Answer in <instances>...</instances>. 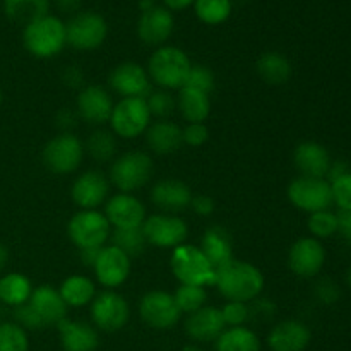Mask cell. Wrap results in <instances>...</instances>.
<instances>
[{"label": "cell", "instance_id": "cell-36", "mask_svg": "<svg viewBox=\"0 0 351 351\" xmlns=\"http://www.w3.org/2000/svg\"><path fill=\"white\" fill-rule=\"evenodd\" d=\"M86 149L93 160H96L98 163H106V161L112 160L117 151L115 136L108 130H96L89 136Z\"/></svg>", "mask_w": 351, "mask_h": 351}, {"label": "cell", "instance_id": "cell-13", "mask_svg": "<svg viewBox=\"0 0 351 351\" xmlns=\"http://www.w3.org/2000/svg\"><path fill=\"white\" fill-rule=\"evenodd\" d=\"M129 305L125 298L113 291H103L93 300L91 319L95 326L101 331H120L129 321Z\"/></svg>", "mask_w": 351, "mask_h": 351}, {"label": "cell", "instance_id": "cell-29", "mask_svg": "<svg viewBox=\"0 0 351 351\" xmlns=\"http://www.w3.org/2000/svg\"><path fill=\"white\" fill-rule=\"evenodd\" d=\"M177 106L189 123H202L211 112L209 95L192 88H182L178 95Z\"/></svg>", "mask_w": 351, "mask_h": 351}, {"label": "cell", "instance_id": "cell-30", "mask_svg": "<svg viewBox=\"0 0 351 351\" xmlns=\"http://www.w3.org/2000/svg\"><path fill=\"white\" fill-rule=\"evenodd\" d=\"M256 67L261 79L271 86L285 84L291 75L290 60L278 51H266L261 55Z\"/></svg>", "mask_w": 351, "mask_h": 351}, {"label": "cell", "instance_id": "cell-57", "mask_svg": "<svg viewBox=\"0 0 351 351\" xmlns=\"http://www.w3.org/2000/svg\"><path fill=\"white\" fill-rule=\"evenodd\" d=\"M154 2H156V0H139V5H141V9L146 10V9H149V7L156 5Z\"/></svg>", "mask_w": 351, "mask_h": 351}, {"label": "cell", "instance_id": "cell-24", "mask_svg": "<svg viewBox=\"0 0 351 351\" xmlns=\"http://www.w3.org/2000/svg\"><path fill=\"white\" fill-rule=\"evenodd\" d=\"M293 161L295 167L302 171V177L312 178H326L332 163L328 149L314 141L298 144L293 153Z\"/></svg>", "mask_w": 351, "mask_h": 351}, {"label": "cell", "instance_id": "cell-27", "mask_svg": "<svg viewBox=\"0 0 351 351\" xmlns=\"http://www.w3.org/2000/svg\"><path fill=\"white\" fill-rule=\"evenodd\" d=\"M146 143L156 154L167 156V154L177 153L184 144L182 129L170 120H160L147 127Z\"/></svg>", "mask_w": 351, "mask_h": 351}, {"label": "cell", "instance_id": "cell-22", "mask_svg": "<svg viewBox=\"0 0 351 351\" xmlns=\"http://www.w3.org/2000/svg\"><path fill=\"white\" fill-rule=\"evenodd\" d=\"M311 339L312 332L304 322L283 321L271 329L267 345L273 351H305Z\"/></svg>", "mask_w": 351, "mask_h": 351}, {"label": "cell", "instance_id": "cell-59", "mask_svg": "<svg viewBox=\"0 0 351 351\" xmlns=\"http://www.w3.org/2000/svg\"><path fill=\"white\" fill-rule=\"evenodd\" d=\"M346 283H348V287L351 288V267L348 269V273H346Z\"/></svg>", "mask_w": 351, "mask_h": 351}, {"label": "cell", "instance_id": "cell-49", "mask_svg": "<svg viewBox=\"0 0 351 351\" xmlns=\"http://www.w3.org/2000/svg\"><path fill=\"white\" fill-rule=\"evenodd\" d=\"M338 233L351 243V211L338 213Z\"/></svg>", "mask_w": 351, "mask_h": 351}, {"label": "cell", "instance_id": "cell-16", "mask_svg": "<svg viewBox=\"0 0 351 351\" xmlns=\"http://www.w3.org/2000/svg\"><path fill=\"white\" fill-rule=\"evenodd\" d=\"M96 278L106 288H117L129 278L130 274V257L117 249L115 245L101 247L95 266Z\"/></svg>", "mask_w": 351, "mask_h": 351}, {"label": "cell", "instance_id": "cell-46", "mask_svg": "<svg viewBox=\"0 0 351 351\" xmlns=\"http://www.w3.org/2000/svg\"><path fill=\"white\" fill-rule=\"evenodd\" d=\"M182 137H184L185 144H189V146L192 147H197L208 143L209 130L204 123H189V125L182 130Z\"/></svg>", "mask_w": 351, "mask_h": 351}, {"label": "cell", "instance_id": "cell-8", "mask_svg": "<svg viewBox=\"0 0 351 351\" xmlns=\"http://www.w3.org/2000/svg\"><path fill=\"white\" fill-rule=\"evenodd\" d=\"M112 129L122 139H134L147 130L151 125V113L146 99L143 98H122L113 105Z\"/></svg>", "mask_w": 351, "mask_h": 351}, {"label": "cell", "instance_id": "cell-51", "mask_svg": "<svg viewBox=\"0 0 351 351\" xmlns=\"http://www.w3.org/2000/svg\"><path fill=\"white\" fill-rule=\"evenodd\" d=\"M348 171H351V170H350V167L346 161H332L326 177H328V182H332V180H336V178L343 177L345 173H348Z\"/></svg>", "mask_w": 351, "mask_h": 351}, {"label": "cell", "instance_id": "cell-18", "mask_svg": "<svg viewBox=\"0 0 351 351\" xmlns=\"http://www.w3.org/2000/svg\"><path fill=\"white\" fill-rule=\"evenodd\" d=\"M225 319L219 308L202 307L189 314L185 321V332L192 341L211 343L225 332Z\"/></svg>", "mask_w": 351, "mask_h": 351}, {"label": "cell", "instance_id": "cell-42", "mask_svg": "<svg viewBox=\"0 0 351 351\" xmlns=\"http://www.w3.org/2000/svg\"><path fill=\"white\" fill-rule=\"evenodd\" d=\"M146 103L151 115L158 117V119H163V117L171 115L175 106H177V101H175V98L171 96L170 91L151 93V95L146 98Z\"/></svg>", "mask_w": 351, "mask_h": 351}, {"label": "cell", "instance_id": "cell-48", "mask_svg": "<svg viewBox=\"0 0 351 351\" xmlns=\"http://www.w3.org/2000/svg\"><path fill=\"white\" fill-rule=\"evenodd\" d=\"M191 208L194 209L197 215L201 216H209L215 211V201L208 195H197V197H192Z\"/></svg>", "mask_w": 351, "mask_h": 351}, {"label": "cell", "instance_id": "cell-15", "mask_svg": "<svg viewBox=\"0 0 351 351\" xmlns=\"http://www.w3.org/2000/svg\"><path fill=\"white\" fill-rule=\"evenodd\" d=\"M326 263V250L314 237L300 239L291 245L288 254V266L297 276L314 278L321 273Z\"/></svg>", "mask_w": 351, "mask_h": 351}, {"label": "cell", "instance_id": "cell-54", "mask_svg": "<svg viewBox=\"0 0 351 351\" xmlns=\"http://www.w3.org/2000/svg\"><path fill=\"white\" fill-rule=\"evenodd\" d=\"M81 2L82 0H55V3H57L62 12H74V10L79 9Z\"/></svg>", "mask_w": 351, "mask_h": 351}, {"label": "cell", "instance_id": "cell-45", "mask_svg": "<svg viewBox=\"0 0 351 351\" xmlns=\"http://www.w3.org/2000/svg\"><path fill=\"white\" fill-rule=\"evenodd\" d=\"M14 317H16V324L26 331H41V329H47L45 324L41 322V319L38 317V314L34 312V308L29 304H24L21 307H16L14 311Z\"/></svg>", "mask_w": 351, "mask_h": 351}, {"label": "cell", "instance_id": "cell-50", "mask_svg": "<svg viewBox=\"0 0 351 351\" xmlns=\"http://www.w3.org/2000/svg\"><path fill=\"white\" fill-rule=\"evenodd\" d=\"M64 82L71 88H79L84 82V75H82L81 69L75 67V65H71L67 71L64 72Z\"/></svg>", "mask_w": 351, "mask_h": 351}, {"label": "cell", "instance_id": "cell-37", "mask_svg": "<svg viewBox=\"0 0 351 351\" xmlns=\"http://www.w3.org/2000/svg\"><path fill=\"white\" fill-rule=\"evenodd\" d=\"M146 237H144L143 228H123L115 230L113 233V245L122 250L129 257H137L146 247Z\"/></svg>", "mask_w": 351, "mask_h": 351}, {"label": "cell", "instance_id": "cell-11", "mask_svg": "<svg viewBox=\"0 0 351 351\" xmlns=\"http://www.w3.org/2000/svg\"><path fill=\"white\" fill-rule=\"evenodd\" d=\"M143 233L146 242L160 249H177L184 245L189 235L184 219L171 215H153L144 219Z\"/></svg>", "mask_w": 351, "mask_h": 351}, {"label": "cell", "instance_id": "cell-31", "mask_svg": "<svg viewBox=\"0 0 351 351\" xmlns=\"http://www.w3.org/2000/svg\"><path fill=\"white\" fill-rule=\"evenodd\" d=\"M48 9H50L48 0H3L5 16L12 23L23 24L24 27L48 16Z\"/></svg>", "mask_w": 351, "mask_h": 351}, {"label": "cell", "instance_id": "cell-2", "mask_svg": "<svg viewBox=\"0 0 351 351\" xmlns=\"http://www.w3.org/2000/svg\"><path fill=\"white\" fill-rule=\"evenodd\" d=\"M191 58L177 47H160L149 58L147 75L165 89H182L191 72Z\"/></svg>", "mask_w": 351, "mask_h": 351}, {"label": "cell", "instance_id": "cell-9", "mask_svg": "<svg viewBox=\"0 0 351 351\" xmlns=\"http://www.w3.org/2000/svg\"><path fill=\"white\" fill-rule=\"evenodd\" d=\"M82 156H84V146L71 132H64L53 137L43 147L45 167L58 175L72 173V171L77 170Z\"/></svg>", "mask_w": 351, "mask_h": 351}, {"label": "cell", "instance_id": "cell-28", "mask_svg": "<svg viewBox=\"0 0 351 351\" xmlns=\"http://www.w3.org/2000/svg\"><path fill=\"white\" fill-rule=\"evenodd\" d=\"M199 249L202 250L206 259L211 263L215 269L225 266L233 259L232 239H230V233L221 226H213V228L206 230Z\"/></svg>", "mask_w": 351, "mask_h": 351}, {"label": "cell", "instance_id": "cell-33", "mask_svg": "<svg viewBox=\"0 0 351 351\" xmlns=\"http://www.w3.org/2000/svg\"><path fill=\"white\" fill-rule=\"evenodd\" d=\"M58 293H60L65 305H69V307H84V305L91 304L95 300L96 288L89 278L75 274V276L67 278L62 283Z\"/></svg>", "mask_w": 351, "mask_h": 351}, {"label": "cell", "instance_id": "cell-23", "mask_svg": "<svg viewBox=\"0 0 351 351\" xmlns=\"http://www.w3.org/2000/svg\"><path fill=\"white\" fill-rule=\"evenodd\" d=\"M27 304L34 308L38 317L45 324V328L57 326L58 322L67 317V305L55 288L48 285H41L31 293Z\"/></svg>", "mask_w": 351, "mask_h": 351}, {"label": "cell", "instance_id": "cell-44", "mask_svg": "<svg viewBox=\"0 0 351 351\" xmlns=\"http://www.w3.org/2000/svg\"><path fill=\"white\" fill-rule=\"evenodd\" d=\"M221 314L225 319V324L232 326V328H240L250 319L249 307L243 302H228L221 308Z\"/></svg>", "mask_w": 351, "mask_h": 351}, {"label": "cell", "instance_id": "cell-4", "mask_svg": "<svg viewBox=\"0 0 351 351\" xmlns=\"http://www.w3.org/2000/svg\"><path fill=\"white\" fill-rule=\"evenodd\" d=\"M171 271L180 285L215 287L216 269L195 245H178L171 254Z\"/></svg>", "mask_w": 351, "mask_h": 351}, {"label": "cell", "instance_id": "cell-17", "mask_svg": "<svg viewBox=\"0 0 351 351\" xmlns=\"http://www.w3.org/2000/svg\"><path fill=\"white\" fill-rule=\"evenodd\" d=\"M175 27L173 16L167 7L153 5L143 10L137 23V34L146 45H163L171 36Z\"/></svg>", "mask_w": 351, "mask_h": 351}, {"label": "cell", "instance_id": "cell-21", "mask_svg": "<svg viewBox=\"0 0 351 351\" xmlns=\"http://www.w3.org/2000/svg\"><path fill=\"white\" fill-rule=\"evenodd\" d=\"M113 103L101 86H88L77 96V113L84 122L103 125L110 120Z\"/></svg>", "mask_w": 351, "mask_h": 351}, {"label": "cell", "instance_id": "cell-56", "mask_svg": "<svg viewBox=\"0 0 351 351\" xmlns=\"http://www.w3.org/2000/svg\"><path fill=\"white\" fill-rule=\"evenodd\" d=\"M7 261H9V250H7V247L0 242V271L7 266Z\"/></svg>", "mask_w": 351, "mask_h": 351}, {"label": "cell", "instance_id": "cell-35", "mask_svg": "<svg viewBox=\"0 0 351 351\" xmlns=\"http://www.w3.org/2000/svg\"><path fill=\"white\" fill-rule=\"evenodd\" d=\"M195 16L204 24L225 23L232 14V0H195L194 2Z\"/></svg>", "mask_w": 351, "mask_h": 351}, {"label": "cell", "instance_id": "cell-20", "mask_svg": "<svg viewBox=\"0 0 351 351\" xmlns=\"http://www.w3.org/2000/svg\"><path fill=\"white\" fill-rule=\"evenodd\" d=\"M110 184L101 171H86L72 185V199L81 209H96L106 201Z\"/></svg>", "mask_w": 351, "mask_h": 351}, {"label": "cell", "instance_id": "cell-14", "mask_svg": "<svg viewBox=\"0 0 351 351\" xmlns=\"http://www.w3.org/2000/svg\"><path fill=\"white\" fill-rule=\"evenodd\" d=\"M110 86L122 98H143L151 95V79L147 71L134 62L117 65L110 74Z\"/></svg>", "mask_w": 351, "mask_h": 351}, {"label": "cell", "instance_id": "cell-55", "mask_svg": "<svg viewBox=\"0 0 351 351\" xmlns=\"http://www.w3.org/2000/svg\"><path fill=\"white\" fill-rule=\"evenodd\" d=\"M163 2L168 10H184L189 5H192L195 0H163Z\"/></svg>", "mask_w": 351, "mask_h": 351}, {"label": "cell", "instance_id": "cell-5", "mask_svg": "<svg viewBox=\"0 0 351 351\" xmlns=\"http://www.w3.org/2000/svg\"><path fill=\"white\" fill-rule=\"evenodd\" d=\"M153 177V160L143 151H130L117 158L110 170L113 185L122 194L144 187Z\"/></svg>", "mask_w": 351, "mask_h": 351}, {"label": "cell", "instance_id": "cell-39", "mask_svg": "<svg viewBox=\"0 0 351 351\" xmlns=\"http://www.w3.org/2000/svg\"><path fill=\"white\" fill-rule=\"evenodd\" d=\"M0 351H29L26 331L16 322H0Z\"/></svg>", "mask_w": 351, "mask_h": 351}, {"label": "cell", "instance_id": "cell-38", "mask_svg": "<svg viewBox=\"0 0 351 351\" xmlns=\"http://www.w3.org/2000/svg\"><path fill=\"white\" fill-rule=\"evenodd\" d=\"M173 297L182 314L184 312L192 314V312L199 311V308L204 307L206 300H208L204 287H195V285H180Z\"/></svg>", "mask_w": 351, "mask_h": 351}, {"label": "cell", "instance_id": "cell-3", "mask_svg": "<svg viewBox=\"0 0 351 351\" xmlns=\"http://www.w3.org/2000/svg\"><path fill=\"white\" fill-rule=\"evenodd\" d=\"M23 43L31 55L38 58L55 57L67 43L65 24L55 16H45L27 24L23 33Z\"/></svg>", "mask_w": 351, "mask_h": 351}, {"label": "cell", "instance_id": "cell-58", "mask_svg": "<svg viewBox=\"0 0 351 351\" xmlns=\"http://www.w3.org/2000/svg\"><path fill=\"white\" fill-rule=\"evenodd\" d=\"M184 351H206V350H202L199 345H185Z\"/></svg>", "mask_w": 351, "mask_h": 351}, {"label": "cell", "instance_id": "cell-41", "mask_svg": "<svg viewBox=\"0 0 351 351\" xmlns=\"http://www.w3.org/2000/svg\"><path fill=\"white\" fill-rule=\"evenodd\" d=\"M184 88L197 89V91L209 95L215 88V74L204 65H192Z\"/></svg>", "mask_w": 351, "mask_h": 351}, {"label": "cell", "instance_id": "cell-52", "mask_svg": "<svg viewBox=\"0 0 351 351\" xmlns=\"http://www.w3.org/2000/svg\"><path fill=\"white\" fill-rule=\"evenodd\" d=\"M74 123H75V115L71 112V110H62V112L58 113L57 125L60 127V129H65V132H67V129L74 127Z\"/></svg>", "mask_w": 351, "mask_h": 351}, {"label": "cell", "instance_id": "cell-1", "mask_svg": "<svg viewBox=\"0 0 351 351\" xmlns=\"http://www.w3.org/2000/svg\"><path fill=\"white\" fill-rule=\"evenodd\" d=\"M218 290L230 302H252L264 288V276L256 266L243 261L232 259L225 266L216 269Z\"/></svg>", "mask_w": 351, "mask_h": 351}, {"label": "cell", "instance_id": "cell-12", "mask_svg": "<svg viewBox=\"0 0 351 351\" xmlns=\"http://www.w3.org/2000/svg\"><path fill=\"white\" fill-rule=\"evenodd\" d=\"M139 314L149 328L167 331L180 321L182 312L173 295L156 290L144 295L139 305Z\"/></svg>", "mask_w": 351, "mask_h": 351}, {"label": "cell", "instance_id": "cell-43", "mask_svg": "<svg viewBox=\"0 0 351 351\" xmlns=\"http://www.w3.org/2000/svg\"><path fill=\"white\" fill-rule=\"evenodd\" d=\"M329 184H331L332 202L338 206L339 211H351V171Z\"/></svg>", "mask_w": 351, "mask_h": 351}, {"label": "cell", "instance_id": "cell-40", "mask_svg": "<svg viewBox=\"0 0 351 351\" xmlns=\"http://www.w3.org/2000/svg\"><path fill=\"white\" fill-rule=\"evenodd\" d=\"M307 226L314 239H329L335 233H338V215L331 213L329 209L312 213Z\"/></svg>", "mask_w": 351, "mask_h": 351}, {"label": "cell", "instance_id": "cell-34", "mask_svg": "<svg viewBox=\"0 0 351 351\" xmlns=\"http://www.w3.org/2000/svg\"><path fill=\"white\" fill-rule=\"evenodd\" d=\"M216 351H261V339L249 328H230L216 339Z\"/></svg>", "mask_w": 351, "mask_h": 351}, {"label": "cell", "instance_id": "cell-10", "mask_svg": "<svg viewBox=\"0 0 351 351\" xmlns=\"http://www.w3.org/2000/svg\"><path fill=\"white\" fill-rule=\"evenodd\" d=\"M288 199L295 208L311 215L326 211L332 204L331 184L326 178L298 177L288 185Z\"/></svg>", "mask_w": 351, "mask_h": 351}, {"label": "cell", "instance_id": "cell-7", "mask_svg": "<svg viewBox=\"0 0 351 351\" xmlns=\"http://www.w3.org/2000/svg\"><path fill=\"white\" fill-rule=\"evenodd\" d=\"M108 34V24L98 12H79L65 24L67 43L77 50H95L101 47Z\"/></svg>", "mask_w": 351, "mask_h": 351}, {"label": "cell", "instance_id": "cell-25", "mask_svg": "<svg viewBox=\"0 0 351 351\" xmlns=\"http://www.w3.org/2000/svg\"><path fill=\"white\" fill-rule=\"evenodd\" d=\"M64 351H96L99 345L98 331L88 322L71 321L65 317L57 324Z\"/></svg>", "mask_w": 351, "mask_h": 351}, {"label": "cell", "instance_id": "cell-60", "mask_svg": "<svg viewBox=\"0 0 351 351\" xmlns=\"http://www.w3.org/2000/svg\"><path fill=\"white\" fill-rule=\"evenodd\" d=\"M2 99H3V95H2V88H0V106H2Z\"/></svg>", "mask_w": 351, "mask_h": 351}, {"label": "cell", "instance_id": "cell-47", "mask_svg": "<svg viewBox=\"0 0 351 351\" xmlns=\"http://www.w3.org/2000/svg\"><path fill=\"white\" fill-rule=\"evenodd\" d=\"M315 295H317V298L322 302V304L331 305V304H336V302L339 300V295H341V291H339L338 285H336L335 281L322 280L317 283Z\"/></svg>", "mask_w": 351, "mask_h": 351}, {"label": "cell", "instance_id": "cell-53", "mask_svg": "<svg viewBox=\"0 0 351 351\" xmlns=\"http://www.w3.org/2000/svg\"><path fill=\"white\" fill-rule=\"evenodd\" d=\"M99 250L101 249H82L81 250L82 264H86V266H89V267L95 266L96 259H98V256H99Z\"/></svg>", "mask_w": 351, "mask_h": 351}, {"label": "cell", "instance_id": "cell-6", "mask_svg": "<svg viewBox=\"0 0 351 351\" xmlns=\"http://www.w3.org/2000/svg\"><path fill=\"white\" fill-rule=\"evenodd\" d=\"M69 237L79 250L101 249L110 237V223L96 209H82L69 221Z\"/></svg>", "mask_w": 351, "mask_h": 351}, {"label": "cell", "instance_id": "cell-32", "mask_svg": "<svg viewBox=\"0 0 351 351\" xmlns=\"http://www.w3.org/2000/svg\"><path fill=\"white\" fill-rule=\"evenodd\" d=\"M33 287L31 281L21 273H9L0 278V302L9 307H21L29 302Z\"/></svg>", "mask_w": 351, "mask_h": 351}, {"label": "cell", "instance_id": "cell-26", "mask_svg": "<svg viewBox=\"0 0 351 351\" xmlns=\"http://www.w3.org/2000/svg\"><path fill=\"white\" fill-rule=\"evenodd\" d=\"M151 199L160 209L168 213H178L182 209L189 208L192 201V192L187 184L180 180H168L158 182L151 191Z\"/></svg>", "mask_w": 351, "mask_h": 351}, {"label": "cell", "instance_id": "cell-19", "mask_svg": "<svg viewBox=\"0 0 351 351\" xmlns=\"http://www.w3.org/2000/svg\"><path fill=\"white\" fill-rule=\"evenodd\" d=\"M106 219L117 230L139 228L146 219L144 204L130 194H119L106 202Z\"/></svg>", "mask_w": 351, "mask_h": 351}]
</instances>
